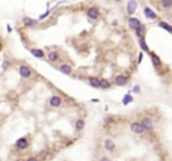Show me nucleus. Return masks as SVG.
Instances as JSON below:
<instances>
[{
	"label": "nucleus",
	"mask_w": 172,
	"mask_h": 161,
	"mask_svg": "<svg viewBox=\"0 0 172 161\" xmlns=\"http://www.w3.org/2000/svg\"><path fill=\"white\" fill-rule=\"evenodd\" d=\"M18 76L21 77L23 80H32V78H35V72L33 69L30 68L29 65H26V63H21V65H18Z\"/></svg>",
	"instance_id": "f257e3e1"
},
{
	"label": "nucleus",
	"mask_w": 172,
	"mask_h": 161,
	"mask_svg": "<svg viewBox=\"0 0 172 161\" xmlns=\"http://www.w3.org/2000/svg\"><path fill=\"white\" fill-rule=\"evenodd\" d=\"M86 17L89 18L91 21H98L100 18H101V9L98 8V6H89V8L86 9Z\"/></svg>",
	"instance_id": "f03ea898"
},
{
	"label": "nucleus",
	"mask_w": 172,
	"mask_h": 161,
	"mask_svg": "<svg viewBox=\"0 0 172 161\" xmlns=\"http://www.w3.org/2000/svg\"><path fill=\"white\" fill-rule=\"evenodd\" d=\"M29 146H30V139L29 137H20L15 142V151L17 152H24V151L29 149Z\"/></svg>",
	"instance_id": "7ed1b4c3"
},
{
	"label": "nucleus",
	"mask_w": 172,
	"mask_h": 161,
	"mask_svg": "<svg viewBox=\"0 0 172 161\" xmlns=\"http://www.w3.org/2000/svg\"><path fill=\"white\" fill-rule=\"evenodd\" d=\"M148 54H149V57H151V63H153L154 69L159 72V74H160V72H162V69L164 68V65H163V62H162V59L159 57V54H155L154 51H149Z\"/></svg>",
	"instance_id": "20e7f679"
},
{
	"label": "nucleus",
	"mask_w": 172,
	"mask_h": 161,
	"mask_svg": "<svg viewBox=\"0 0 172 161\" xmlns=\"http://www.w3.org/2000/svg\"><path fill=\"white\" fill-rule=\"evenodd\" d=\"M47 104H48V107H52V109H59V107L63 105V98H62L60 95H50L48 100H47Z\"/></svg>",
	"instance_id": "39448f33"
},
{
	"label": "nucleus",
	"mask_w": 172,
	"mask_h": 161,
	"mask_svg": "<svg viewBox=\"0 0 172 161\" xmlns=\"http://www.w3.org/2000/svg\"><path fill=\"white\" fill-rule=\"evenodd\" d=\"M130 131H131L133 134H136V136H144V134H146V129H145V127L140 124V120H139V122H131V124H130Z\"/></svg>",
	"instance_id": "423d86ee"
},
{
	"label": "nucleus",
	"mask_w": 172,
	"mask_h": 161,
	"mask_svg": "<svg viewBox=\"0 0 172 161\" xmlns=\"http://www.w3.org/2000/svg\"><path fill=\"white\" fill-rule=\"evenodd\" d=\"M130 81V77L125 76V74H118V76H115L113 78V85L118 86V87H124V86H127Z\"/></svg>",
	"instance_id": "0eeeda50"
},
{
	"label": "nucleus",
	"mask_w": 172,
	"mask_h": 161,
	"mask_svg": "<svg viewBox=\"0 0 172 161\" xmlns=\"http://www.w3.org/2000/svg\"><path fill=\"white\" fill-rule=\"evenodd\" d=\"M45 53H47L48 63H59L60 59H62V56H60V53L58 50H48V51H45Z\"/></svg>",
	"instance_id": "6e6552de"
},
{
	"label": "nucleus",
	"mask_w": 172,
	"mask_h": 161,
	"mask_svg": "<svg viewBox=\"0 0 172 161\" xmlns=\"http://www.w3.org/2000/svg\"><path fill=\"white\" fill-rule=\"evenodd\" d=\"M38 20H35V18H30V17H23L21 18V24H23V27L24 29H36L38 27Z\"/></svg>",
	"instance_id": "1a4fd4ad"
},
{
	"label": "nucleus",
	"mask_w": 172,
	"mask_h": 161,
	"mask_svg": "<svg viewBox=\"0 0 172 161\" xmlns=\"http://www.w3.org/2000/svg\"><path fill=\"white\" fill-rule=\"evenodd\" d=\"M127 15L129 17H133L136 14V11L139 9V0H129L127 2Z\"/></svg>",
	"instance_id": "9d476101"
},
{
	"label": "nucleus",
	"mask_w": 172,
	"mask_h": 161,
	"mask_svg": "<svg viewBox=\"0 0 172 161\" xmlns=\"http://www.w3.org/2000/svg\"><path fill=\"white\" fill-rule=\"evenodd\" d=\"M140 26H142V21H140L139 18H136L134 15L127 18V27H129L130 30H133V32H134V30H138Z\"/></svg>",
	"instance_id": "9b49d317"
},
{
	"label": "nucleus",
	"mask_w": 172,
	"mask_h": 161,
	"mask_svg": "<svg viewBox=\"0 0 172 161\" xmlns=\"http://www.w3.org/2000/svg\"><path fill=\"white\" fill-rule=\"evenodd\" d=\"M140 124L145 127L146 133H151V131L154 129V120L149 118V116H144V118L140 119Z\"/></svg>",
	"instance_id": "f8f14e48"
},
{
	"label": "nucleus",
	"mask_w": 172,
	"mask_h": 161,
	"mask_svg": "<svg viewBox=\"0 0 172 161\" xmlns=\"http://www.w3.org/2000/svg\"><path fill=\"white\" fill-rule=\"evenodd\" d=\"M144 17L146 20H151V21H155V20H159V15H157V12H155L154 9H151L149 6H145L144 8Z\"/></svg>",
	"instance_id": "ddd939ff"
},
{
	"label": "nucleus",
	"mask_w": 172,
	"mask_h": 161,
	"mask_svg": "<svg viewBox=\"0 0 172 161\" xmlns=\"http://www.w3.org/2000/svg\"><path fill=\"white\" fill-rule=\"evenodd\" d=\"M103 146H104V149H106L107 152H110V154L116 152V143L113 142L112 139H106V140L103 142Z\"/></svg>",
	"instance_id": "4468645a"
},
{
	"label": "nucleus",
	"mask_w": 172,
	"mask_h": 161,
	"mask_svg": "<svg viewBox=\"0 0 172 161\" xmlns=\"http://www.w3.org/2000/svg\"><path fill=\"white\" fill-rule=\"evenodd\" d=\"M58 69H59L62 74H65V76H68V77H73V74H74V69H73V66H71V65H68V63H60L59 66H58Z\"/></svg>",
	"instance_id": "2eb2a0df"
},
{
	"label": "nucleus",
	"mask_w": 172,
	"mask_h": 161,
	"mask_svg": "<svg viewBox=\"0 0 172 161\" xmlns=\"http://www.w3.org/2000/svg\"><path fill=\"white\" fill-rule=\"evenodd\" d=\"M29 51H30V54H32L33 57H38V59H45V57H47V53H45L43 48L32 47V48H29Z\"/></svg>",
	"instance_id": "dca6fc26"
},
{
	"label": "nucleus",
	"mask_w": 172,
	"mask_h": 161,
	"mask_svg": "<svg viewBox=\"0 0 172 161\" xmlns=\"http://www.w3.org/2000/svg\"><path fill=\"white\" fill-rule=\"evenodd\" d=\"M100 85H101V90H109V89H112L113 80L106 78V77H101V78H100Z\"/></svg>",
	"instance_id": "f3484780"
},
{
	"label": "nucleus",
	"mask_w": 172,
	"mask_h": 161,
	"mask_svg": "<svg viewBox=\"0 0 172 161\" xmlns=\"http://www.w3.org/2000/svg\"><path fill=\"white\" fill-rule=\"evenodd\" d=\"M88 83H89V86L92 87V89H101V85H100V78L95 76H91L88 77Z\"/></svg>",
	"instance_id": "a211bd4d"
},
{
	"label": "nucleus",
	"mask_w": 172,
	"mask_h": 161,
	"mask_svg": "<svg viewBox=\"0 0 172 161\" xmlns=\"http://www.w3.org/2000/svg\"><path fill=\"white\" fill-rule=\"evenodd\" d=\"M157 26H159L160 29L166 30L168 33H171V35H172V24H169L168 21H164V20H157Z\"/></svg>",
	"instance_id": "6ab92c4d"
},
{
	"label": "nucleus",
	"mask_w": 172,
	"mask_h": 161,
	"mask_svg": "<svg viewBox=\"0 0 172 161\" xmlns=\"http://www.w3.org/2000/svg\"><path fill=\"white\" fill-rule=\"evenodd\" d=\"M159 6L163 9V11H171L172 9V0H160V2H159Z\"/></svg>",
	"instance_id": "aec40b11"
},
{
	"label": "nucleus",
	"mask_w": 172,
	"mask_h": 161,
	"mask_svg": "<svg viewBox=\"0 0 172 161\" xmlns=\"http://www.w3.org/2000/svg\"><path fill=\"white\" fill-rule=\"evenodd\" d=\"M86 127V120L85 119H77L76 122H74V128H76V131H83Z\"/></svg>",
	"instance_id": "412c9836"
},
{
	"label": "nucleus",
	"mask_w": 172,
	"mask_h": 161,
	"mask_svg": "<svg viewBox=\"0 0 172 161\" xmlns=\"http://www.w3.org/2000/svg\"><path fill=\"white\" fill-rule=\"evenodd\" d=\"M134 35L138 36V39H139V38H145V36H146V26L142 24L138 30H134Z\"/></svg>",
	"instance_id": "4be33fe9"
},
{
	"label": "nucleus",
	"mask_w": 172,
	"mask_h": 161,
	"mask_svg": "<svg viewBox=\"0 0 172 161\" xmlns=\"http://www.w3.org/2000/svg\"><path fill=\"white\" fill-rule=\"evenodd\" d=\"M138 42H139V47H140V50L142 51H145V53H149V47H148V44H146L145 41V38H139L138 39Z\"/></svg>",
	"instance_id": "5701e85b"
},
{
	"label": "nucleus",
	"mask_w": 172,
	"mask_h": 161,
	"mask_svg": "<svg viewBox=\"0 0 172 161\" xmlns=\"http://www.w3.org/2000/svg\"><path fill=\"white\" fill-rule=\"evenodd\" d=\"M131 101H133V95H131V93H127V95L124 96V100H122V105H129Z\"/></svg>",
	"instance_id": "b1692460"
},
{
	"label": "nucleus",
	"mask_w": 172,
	"mask_h": 161,
	"mask_svg": "<svg viewBox=\"0 0 172 161\" xmlns=\"http://www.w3.org/2000/svg\"><path fill=\"white\" fill-rule=\"evenodd\" d=\"M50 14H52V9H47L43 15H39V17H38V21H44L45 18H48V15H50Z\"/></svg>",
	"instance_id": "393cba45"
},
{
	"label": "nucleus",
	"mask_w": 172,
	"mask_h": 161,
	"mask_svg": "<svg viewBox=\"0 0 172 161\" xmlns=\"http://www.w3.org/2000/svg\"><path fill=\"white\" fill-rule=\"evenodd\" d=\"M142 90H140V86L139 85H134L133 86V93H140Z\"/></svg>",
	"instance_id": "a878e982"
},
{
	"label": "nucleus",
	"mask_w": 172,
	"mask_h": 161,
	"mask_svg": "<svg viewBox=\"0 0 172 161\" xmlns=\"http://www.w3.org/2000/svg\"><path fill=\"white\" fill-rule=\"evenodd\" d=\"M142 60H144V51H140L138 54V65L139 63H142Z\"/></svg>",
	"instance_id": "bb28decb"
},
{
	"label": "nucleus",
	"mask_w": 172,
	"mask_h": 161,
	"mask_svg": "<svg viewBox=\"0 0 172 161\" xmlns=\"http://www.w3.org/2000/svg\"><path fill=\"white\" fill-rule=\"evenodd\" d=\"M26 161H41V160H39L38 157H30V158H27Z\"/></svg>",
	"instance_id": "cd10ccee"
},
{
	"label": "nucleus",
	"mask_w": 172,
	"mask_h": 161,
	"mask_svg": "<svg viewBox=\"0 0 172 161\" xmlns=\"http://www.w3.org/2000/svg\"><path fill=\"white\" fill-rule=\"evenodd\" d=\"M8 66H9V62L8 60H3V69H8Z\"/></svg>",
	"instance_id": "c85d7f7f"
},
{
	"label": "nucleus",
	"mask_w": 172,
	"mask_h": 161,
	"mask_svg": "<svg viewBox=\"0 0 172 161\" xmlns=\"http://www.w3.org/2000/svg\"><path fill=\"white\" fill-rule=\"evenodd\" d=\"M100 161H112V160H110L109 157H101V158H100Z\"/></svg>",
	"instance_id": "c756f323"
},
{
	"label": "nucleus",
	"mask_w": 172,
	"mask_h": 161,
	"mask_svg": "<svg viewBox=\"0 0 172 161\" xmlns=\"http://www.w3.org/2000/svg\"><path fill=\"white\" fill-rule=\"evenodd\" d=\"M112 2H115V3H122V0H112Z\"/></svg>",
	"instance_id": "7c9ffc66"
},
{
	"label": "nucleus",
	"mask_w": 172,
	"mask_h": 161,
	"mask_svg": "<svg viewBox=\"0 0 172 161\" xmlns=\"http://www.w3.org/2000/svg\"><path fill=\"white\" fill-rule=\"evenodd\" d=\"M148 2H154V0H148Z\"/></svg>",
	"instance_id": "2f4dec72"
}]
</instances>
